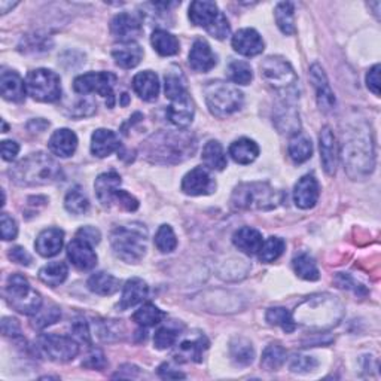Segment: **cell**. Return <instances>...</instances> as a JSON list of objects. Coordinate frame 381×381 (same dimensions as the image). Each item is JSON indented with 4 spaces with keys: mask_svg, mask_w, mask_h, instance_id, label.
Returning <instances> with one entry per match:
<instances>
[{
    "mask_svg": "<svg viewBox=\"0 0 381 381\" xmlns=\"http://www.w3.org/2000/svg\"><path fill=\"white\" fill-rule=\"evenodd\" d=\"M343 161L347 174L353 180L367 179L375 167V146L371 127L357 121L344 131Z\"/></svg>",
    "mask_w": 381,
    "mask_h": 381,
    "instance_id": "1",
    "label": "cell"
},
{
    "mask_svg": "<svg viewBox=\"0 0 381 381\" xmlns=\"http://www.w3.org/2000/svg\"><path fill=\"white\" fill-rule=\"evenodd\" d=\"M344 316V306L337 296L330 293H318L308 296L296 307L293 313L295 323L314 330L325 333L335 328Z\"/></svg>",
    "mask_w": 381,
    "mask_h": 381,
    "instance_id": "2",
    "label": "cell"
},
{
    "mask_svg": "<svg viewBox=\"0 0 381 381\" xmlns=\"http://www.w3.org/2000/svg\"><path fill=\"white\" fill-rule=\"evenodd\" d=\"M14 184L20 187L53 185L63 179L61 165L43 152L30 154L9 170Z\"/></svg>",
    "mask_w": 381,
    "mask_h": 381,
    "instance_id": "3",
    "label": "cell"
},
{
    "mask_svg": "<svg viewBox=\"0 0 381 381\" xmlns=\"http://www.w3.org/2000/svg\"><path fill=\"white\" fill-rule=\"evenodd\" d=\"M195 146V139L185 131H161L146 142V155L157 164H177L192 157Z\"/></svg>",
    "mask_w": 381,
    "mask_h": 381,
    "instance_id": "4",
    "label": "cell"
},
{
    "mask_svg": "<svg viewBox=\"0 0 381 381\" xmlns=\"http://www.w3.org/2000/svg\"><path fill=\"white\" fill-rule=\"evenodd\" d=\"M285 200L281 191L276 189L267 182H246L240 184L231 197V203L240 210L267 212L278 207Z\"/></svg>",
    "mask_w": 381,
    "mask_h": 381,
    "instance_id": "5",
    "label": "cell"
},
{
    "mask_svg": "<svg viewBox=\"0 0 381 381\" xmlns=\"http://www.w3.org/2000/svg\"><path fill=\"white\" fill-rule=\"evenodd\" d=\"M113 254L127 263H137L147 249V229L142 224L115 226L110 233Z\"/></svg>",
    "mask_w": 381,
    "mask_h": 381,
    "instance_id": "6",
    "label": "cell"
},
{
    "mask_svg": "<svg viewBox=\"0 0 381 381\" xmlns=\"http://www.w3.org/2000/svg\"><path fill=\"white\" fill-rule=\"evenodd\" d=\"M206 103L212 115L226 118L243 108L244 97L239 87L224 80H212L204 88Z\"/></svg>",
    "mask_w": 381,
    "mask_h": 381,
    "instance_id": "7",
    "label": "cell"
},
{
    "mask_svg": "<svg viewBox=\"0 0 381 381\" xmlns=\"http://www.w3.org/2000/svg\"><path fill=\"white\" fill-rule=\"evenodd\" d=\"M5 298L8 304L19 313L35 316L42 308V296L33 289L23 274H12L5 286Z\"/></svg>",
    "mask_w": 381,
    "mask_h": 381,
    "instance_id": "8",
    "label": "cell"
},
{
    "mask_svg": "<svg viewBox=\"0 0 381 381\" xmlns=\"http://www.w3.org/2000/svg\"><path fill=\"white\" fill-rule=\"evenodd\" d=\"M189 20L194 26L203 27L210 36L219 41L225 39L229 31L228 19L219 11L218 5L209 0H195L189 6Z\"/></svg>",
    "mask_w": 381,
    "mask_h": 381,
    "instance_id": "9",
    "label": "cell"
},
{
    "mask_svg": "<svg viewBox=\"0 0 381 381\" xmlns=\"http://www.w3.org/2000/svg\"><path fill=\"white\" fill-rule=\"evenodd\" d=\"M261 75L267 84H270L276 91L280 93H292L296 88L298 76L283 57L270 56L261 63Z\"/></svg>",
    "mask_w": 381,
    "mask_h": 381,
    "instance_id": "10",
    "label": "cell"
},
{
    "mask_svg": "<svg viewBox=\"0 0 381 381\" xmlns=\"http://www.w3.org/2000/svg\"><path fill=\"white\" fill-rule=\"evenodd\" d=\"M28 95L42 103H54L61 97L60 76L48 69H36L28 72L26 78Z\"/></svg>",
    "mask_w": 381,
    "mask_h": 381,
    "instance_id": "11",
    "label": "cell"
},
{
    "mask_svg": "<svg viewBox=\"0 0 381 381\" xmlns=\"http://www.w3.org/2000/svg\"><path fill=\"white\" fill-rule=\"evenodd\" d=\"M117 84V76L110 72H90L80 75L73 80V90L78 94L97 93L109 98L108 106H113V87Z\"/></svg>",
    "mask_w": 381,
    "mask_h": 381,
    "instance_id": "12",
    "label": "cell"
},
{
    "mask_svg": "<svg viewBox=\"0 0 381 381\" xmlns=\"http://www.w3.org/2000/svg\"><path fill=\"white\" fill-rule=\"evenodd\" d=\"M41 349L48 355V357L56 362H69L73 360L79 353L78 343L66 335L46 334L39 340Z\"/></svg>",
    "mask_w": 381,
    "mask_h": 381,
    "instance_id": "13",
    "label": "cell"
},
{
    "mask_svg": "<svg viewBox=\"0 0 381 381\" xmlns=\"http://www.w3.org/2000/svg\"><path fill=\"white\" fill-rule=\"evenodd\" d=\"M310 80L316 91V100L318 106L322 112L333 110L335 106V95L334 91L330 90L328 78L322 69V66L314 63L310 68Z\"/></svg>",
    "mask_w": 381,
    "mask_h": 381,
    "instance_id": "14",
    "label": "cell"
},
{
    "mask_svg": "<svg viewBox=\"0 0 381 381\" xmlns=\"http://www.w3.org/2000/svg\"><path fill=\"white\" fill-rule=\"evenodd\" d=\"M216 189V182L204 167H195L182 180V191L188 195H209Z\"/></svg>",
    "mask_w": 381,
    "mask_h": 381,
    "instance_id": "15",
    "label": "cell"
},
{
    "mask_svg": "<svg viewBox=\"0 0 381 381\" xmlns=\"http://www.w3.org/2000/svg\"><path fill=\"white\" fill-rule=\"evenodd\" d=\"M122 184L121 176L117 172H108L98 176L95 179L94 189L98 202L105 207H110L113 203H117L120 195V187Z\"/></svg>",
    "mask_w": 381,
    "mask_h": 381,
    "instance_id": "16",
    "label": "cell"
},
{
    "mask_svg": "<svg viewBox=\"0 0 381 381\" xmlns=\"http://www.w3.org/2000/svg\"><path fill=\"white\" fill-rule=\"evenodd\" d=\"M319 142H320V160L323 170L328 176H334L338 165V143L333 128L323 127L320 131Z\"/></svg>",
    "mask_w": 381,
    "mask_h": 381,
    "instance_id": "17",
    "label": "cell"
},
{
    "mask_svg": "<svg viewBox=\"0 0 381 381\" xmlns=\"http://www.w3.org/2000/svg\"><path fill=\"white\" fill-rule=\"evenodd\" d=\"M68 258L79 271L93 270L97 265V255L93 246L78 237L68 244Z\"/></svg>",
    "mask_w": 381,
    "mask_h": 381,
    "instance_id": "18",
    "label": "cell"
},
{
    "mask_svg": "<svg viewBox=\"0 0 381 381\" xmlns=\"http://www.w3.org/2000/svg\"><path fill=\"white\" fill-rule=\"evenodd\" d=\"M319 195H320L319 182L316 177L311 176V174H307V176L298 180V184L295 185V189H293L295 204L303 210H307V209H311V207L316 206V203L319 200Z\"/></svg>",
    "mask_w": 381,
    "mask_h": 381,
    "instance_id": "19",
    "label": "cell"
},
{
    "mask_svg": "<svg viewBox=\"0 0 381 381\" xmlns=\"http://www.w3.org/2000/svg\"><path fill=\"white\" fill-rule=\"evenodd\" d=\"M233 48L244 57H256L263 51V41L255 28H241L233 36Z\"/></svg>",
    "mask_w": 381,
    "mask_h": 381,
    "instance_id": "20",
    "label": "cell"
},
{
    "mask_svg": "<svg viewBox=\"0 0 381 381\" xmlns=\"http://www.w3.org/2000/svg\"><path fill=\"white\" fill-rule=\"evenodd\" d=\"M110 31L115 38H120L122 42H130L131 38H136L142 33V20L128 12L118 14L110 23Z\"/></svg>",
    "mask_w": 381,
    "mask_h": 381,
    "instance_id": "21",
    "label": "cell"
},
{
    "mask_svg": "<svg viewBox=\"0 0 381 381\" xmlns=\"http://www.w3.org/2000/svg\"><path fill=\"white\" fill-rule=\"evenodd\" d=\"M26 84L23 78L14 71H4L0 75V93L2 97L12 103H23L26 98Z\"/></svg>",
    "mask_w": 381,
    "mask_h": 381,
    "instance_id": "22",
    "label": "cell"
},
{
    "mask_svg": "<svg viewBox=\"0 0 381 381\" xmlns=\"http://www.w3.org/2000/svg\"><path fill=\"white\" fill-rule=\"evenodd\" d=\"M121 142L117 136V132L106 128H98L94 131L91 137V152L94 157L105 158L110 154L120 151Z\"/></svg>",
    "mask_w": 381,
    "mask_h": 381,
    "instance_id": "23",
    "label": "cell"
},
{
    "mask_svg": "<svg viewBox=\"0 0 381 381\" xmlns=\"http://www.w3.org/2000/svg\"><path fill=\"white\" fill-rule=\"evenodd\" d=\"M189 66L195 72H209L216 66V56L213 54L210 45L204 39H198L194 42L189 51Z\"/></svg>",
    "mask_w": 381,
    "mask_h": 381,
    "instance_id": "24",
    "label": "cell"
},
{
    "mask_svg": "<svg viewBox=\"0 0 381 381\" xmlns=\"http://www.w3.org/2000/svg\"><path fill=\"white\" fill-rule=\"evenodd\" d=\"M64 244V233L60 228H48L35 241L36 252L43 258H53L60 254Z\"/></svg>",
    "mask_w": 381,
    "mask_h": 381,
    "instance_id": "25",
    "label": "cell"
},
{
    "mask_svg": "<svg viewBox=\"0 0 381 381\" xmlns=\"http://www.w3.org/2000/svg\"><path fill=\"white\" fill-rule=\"evenodd\" d=\"M194 103L189 94L173 100L167 109L169 121L177 128H188L194 121Z\"/></svg>",
    "mask_w": 381,
    "mask_h": 381,
    "instance_id": "26",
    "label": "cell"
},
{
    "mask_svg": "<svg viewBox=\"0 0 381 381\" xmlns=\"http://www.w3.org/2000/svg\"><path fill=\"white\" fill-rule=\"evenodd\" d=\"M48 147L54 155L68 158L75 154L78 147V137L69 128H60L53 132L51 139L48 142Z\"/></svg>",
    "mask_w": 381,
    "mask_h": 381,
    "instance_id": "27",
    "label": "cell"
},
{
    "mask_svg": "<svg viewBox=\"0 0 381 381\" xmlns=\"http://www.w3.org/2000/svg\"><path fill=\"white\" fill-rule=\"evenodd\" d=\"M112 57L120 68L132 69L139 66L143 58V49L136 42H122L112 49Z\"/></svg>",
    "mask_w": 381,
    "mask_h": 381,
    "instance_id": "28",
    "label": "cell"
},
{
    "mask_svg": "<svg viewBox=\"0 0 381 381\" xmlns=\"http://www.w3.org/2000/svg\"><path fill=\"white\" fill-rule=\"evenodd\" d=\"M132 88L145 102H154L160 94V80L157 73L151 71L140 72L132 79Z\"/></svg>",
    "mask_w": 381,
    "mask_h": 381,
    "instance_id": "29",
    "label": "cell"
},
{
    "mask_svg": "<svg viewBox=\"0 0 381 381\" xmlns=\"http://www.w3.org/2000/svg\"><path fill=\"white\" fill-rule=\"evenodd\" d=\"M233 243L240 252L252 256L259 252L263 240H262V234L258 229L251 228V226H243L234 233Z\"/></svg>",
    "mask_w": 381,
    "mask_h": 381,
    "instance_id": "30",
    "label": "cell"
},
{
    "mask_svg": "<svg viewBox=\"0 0 381 381\" xmlns=\"http://www.w3.org/2000/svg\"><path fill=\"white\" fill-rule=\"evenodd\" d=\"M147 293H149V288L146 285V281H143L142 278H137V277L130 278L122 289L121 303L118 307L121 308V311H124L130 307H135L146 300Z\"/></svg>",
    "mask_w": 381,
    "mask_h": 381,
    "instance_id": "31",
    "label": "cell"
},
{
    "mask_svg": "<svg viewBox=\"0 0 381 381\" xmlns=\"http://www.w3.org/2000/svg\"><path fill=\"white\" fill-rule=\"evenodd\" d=\"M274 125L281 135L296 136L301 128L300 115H298V112L292 106H280L274 115Z\"/></svg>",
    "mask_w": 381,
    "mask_h": 381,
    "instance_id": "32",
    "label": "cell"
},
{
    "mask_svg": "<svg viewBox=\"0 0 381 381\" xmlns=\"http://www.w3.org/2000/svg\"><path fill=\"white\" fill-rule=\"evenodd\" d=\"M229 155L237 164H252L259 155V146L247 137H241L229 146Z\"/></svg>",
    "mask_w": 381,
    "mask_h": 381,
    "instance_id": "33",
    "label": "cell"
},
{
    "mask_svg": "<svg viewBox=\"0 0 381 381\" xmlns=\"http://www.w3.org/2000/svg\"><path fill=\"white\" fill-rule=\"evenodd\" d=\"M88 289L97 295L110 296L120 291L121 281L112 274L108 273H95L88 278Z\"/></svg>",
    "mask_w": 381,
    "mask_h": 381,
    "instance_id": "34",
    "label": "cell"
},
{
    "mask_svg": "<svg viewBox=\"0 0 381 381\" xmlns=\"http://www.w3.org/2000/svg\"><path fill=\"white\" fill-rule=\"evenodd\" d=\"M203 162L207 169L222 172L226 167V155L218 140H209L203 147Z\"/></svg>",
    "mask_w": 381,
    "mask_h": 381,
    "instance_id": "35",
    "label": "cell"
},
{
    "mask_svg": "<svg viewBox=\"0 0 381 381\" xmlns=\"http://www.w3.org/2000/svg\"><path fill=\"white\" fill-rule=\"evenodd\" d=\"M165 95H167V98L170 102L173 100H177V98L184 97L188 93L187 90V80H185V76L182 75L180 69L177 68H172L167 73H165Z\"/></svg>",
    "mask_w": 381,
    "mask_h": 381,
    "instance_id": "36",
    "label": "cell"
},
{
    "mask_svg": "<svg viewBox=\"0 0 381 381\" xmlns=\"http://www.w3.org/2000/svg\"><path fill=\"white\" fill-rule=\"evenodd\" d=\"M151 43L155 51L162 57L176 56L179 53V41L176 39V36H173L172 33L161 30V28L152 33Z\"/></svg>",
    "mask_w": 381,
    "mask_h": 381,
    "instance_id": "37",
    "label": "cell"
},
{
    "mask_svg": "<svg viewBox=\"0 0 381 381\" xmlns=\"http://www.w3.org/2000/svg\"><path fill=\"white\" fill-rule=\"evenodd\" d=\"M229 353H231V359H233L236 365L239 367L251 365L255 359L254 345L249 340H246V338H236L233 343H231Z\"/></svg>",
    "mask_w": 381,
    "mask_h": 381,
    "instance_id": "38",
    "label": "cell"
},
{
    "mask_svg": "<svg viewBox=\"0 0 381 381\" xmlns=\"http://www.w3.org/2000/svg\"><path fill=\"white\" fill-rule=\"evenodd\" d=\"M68 274H69L68 265H66L64 262L57 261V262H51L45 265V267L39 271V278L42 283L56 288V286H60L63 281L68 278Z\"/></svg>",
    "mask_w": 381,
    "mask_h": 381,
    "instance_id": "39",
    "label": "cell"
},
{
    "mask_svg": "<svg viewBox=\"0 0 381 381\" xmlns=\"http://www.w3.org/2000/svg\"><path fill=\"white\" fill-rule=\"evenodd\" d=\"M209 343L204 337H200L192 341H184L179 345V350L176 355V359L180 357V360H192V362H202L203 360V353L207 350Z\"/></svg>",
    "mask_w": 381,
    "mask_h": 381,
    "instance_id": "40",
    "label": "cell"
},
{
    "mask_svg": "<svg viewBox=\"0 0 381 381\" xmlns=\"http://www.w3.org/2000/svg\"><path fill=\"white\" fill-rule=\"evenodd\" d=\"M288 154L295 164H303L308 161L313 155V143L307 136L296 135L289 142Z\"/></svg>",
    "mask_w": 381,
    "mask_h": 381,
    "instance_id": "41",
    "label": "cell"
},
{
    "mask_svg": "<svg viewBox=\"0 0 381 381\" xmlns=\"http://www.w3.org/2000/svg\"><path fill=\"white\" fill-rule=\"evenodd\" d=\"M277 27L286 36H291L295 33V6L291 2H281L276 6L274 11Z\"/></svg>",
    "mask_w": 381,
    "mask_h": 381,
    "instance_id": "42",
    "label": "cell"
},
{
    "mask_svg": "<svg viewBox=\"0 0 381 381\" xmlns=\"http://www.w3.org/2000/svg\"><path fill=\"white\" fill-rule=\"evenodd\" d=\"M293 270L298 277H301L308 281H316L320 277L318 263L314 262V259L308 254H300L296 255L292 261Z\"/></svg>",
    "mask_w": 381,
    "mask_h": 381,
    "instance_id": "43",
    "label": "cell"
},
{
    "mask_svg": "<svg viewBox=\"0 0 381 381\" xmlns=\"http://www.w3.org/2000/svg\"><path fill=\"white\" fill-rule=\"evenodd\" d=\"M164 318H165L164 311H161L157 306L147 303L132 314V322H136L142 328H151L161 323Z\"/></svg>",
    "mask_w": 381,
    "mask_h": 381,
    "instance_id": "44",
    "label": "cell"
},
{
    "mask_svg": "<svg viewBox=\"0 0 381 381\" xmlns=\"http://www.w3.org/2000/svg\"><path fill=\"white\" fill-rule=\"evenodd\" d=\"M286 362V350L280 344H270L262 353L261 367L265 371H277Z\"/></svg>",
    "mask_w": 381,
    "mask_h": 381,
    "instance_id": "45",
    "label": "cell"
},
{
    "mask_svg": "<svg viewBox=\"0 0 381 381\" xmlns=\"http://www.w3.org/2000/svg\"><path fill=\"white\" fill-rule=\"evenodd\" d=\"M64 206L72 214H84L90 209V200L80 187H73L64 198Z\"/></svg>",
    "mask_w": 381,
    "mask_h": 381,
    "instance_id": "46",
    "label": "cell"
},
{
    "mask_svg": "<svg viewBox=\"0 0 381 381\" xmlns=\"http://www.w3.org/2000/svg\"><path fill=\"white\" fill-rule=\"evenodd\" d=\"M285 247H286V243L283 239H280V237L267 239L262 243L261 249L258 252L259 261L267 262V263L277 261L281 255H283Z\"/></svg>",
    "mask_w": 381,
    "mask_h": 381,
    "instance_id": "47",
    "label": "cell"
},
{
    "mask_svg": "<svg viewBox=\"0 0 381 381\" xmlns=\"http://www.w3.org/2000/svg\"><path fill=\"white\" fill-rule=\"evenodd\" d=\"M228 78L239 85H249L254 79V72L249 63L236 60L228 66Z\"/></svg>",
    "mask_w": 381,
    "mask_h": 381,
    "instance_id": "48",
    "label": "cell"
},
{
    "mask_svg": "<svg viewBox=\"0 0 381 381\" xmlns=\"http://www.w3.org/2000/svg\"><path fill=\"white\" fill-rule=\"evenodd\" d=\"M267 322L274 326H280L285 333H293L295 330V320L292 318V314L283 308V307H274L267 311Z\"/></svg>",
    "mask_w": 381,
    "mask_h": 381,
    "instance_id": "49",
    "label": "cell"
},
{
    "mask_svg": "<svg viewBox=\"0 0 381 381\" xmlns=\"http://www.w3.org/2000/svg\"><path fill=\"white\" fill-rule=\"evenodd\" d=\"M155 246L162 254H170L176 249L177 239L170 225H161L155 234Z\"/></svg>",
    "mask_w": 381,
    "mask_h": 381,
    "instance_id": "50",
    "label": "cell"
},
{
    "mask_svg": "<svg viewBox=\"0 0 381 381\" xmlns=\"http://www.w3.org/2000/svg\"><path fill=\"white\" fill-rule=\"evenodd\" d=\"M179 338V330L173 328L172 325L161 326L155 335H154V344L158 350H167L170 347H173L177 343Z\"/></svg>",
    "mask_w": 381,
    "mask_h": 381,
    "instance_id": "51",
    "label": "cell"
},
{
    "mask_svg": "<svg viewBox=\"0 0 381 381\" xmlns=\"http://www.w3.org/2000/svg\"><path fill=\"white\" fill-rule=\"evenodd\" d=\"M61 318V313H60V308L56 307V306H51V307H46L45 310H39L35 318L31 319V326L35 329H43L49 325L56 323L58 319Z\"/></svg>",
    "mask_w": 381,
    "mask_h": 381,
    "instance_id": "52",
    "label": "cell"
},
{
    "mask_svg": "<svg viewBox=\"0 0 381 381\" xmlns=\"http://www.w3.org/2000/svg\"><path fill=\"white\" fill-rule=\"evenodd\" d=\"M319 362L313 356H295L291 362V371L296 374H307L318 368Z\"/></svg>",
    "mask_w": 381,
    "mask_h": 381,
    "instance_id": "53",
    "label": "cell"
},
{
    "mask_svg": "<svg viewBox=\"0 0 381 381\" xmlns=\"http://www.w3.org/2000/svg\"><path fill=\"white\" fill-rule=\"evenodd\" d=\"M24 42V53H39V51H49L53 46V42L49 41L48 38L45 36H41V35H35V36H27L26 41L23 39Z\"/></svg>",
    "mask_w": 381,
    "mask_h": 381,
    "instance_id": "54",
    "label": "cell"
},
{
    "mask_svg": "<svg viewBox=\"0 0 381 381\" xmlns=\"http://www.w3.org/2000/svg\"><path fill=\"white\" fill-rule=\"evenodd\" d=\"M108 365V362H106V357L103 355L102 350H98V349H94L87 357L85 360H82V367L84 368H88V370H105Z\"/></svg>",
    "mask_w": 381,
    "mask_h": 381,
    "instance_id": "55",
    "label": "cell"
},
{
    "mask_svg": "<svg viewBox=\"0 0 381 381\" xmlns=\"http://www.w3.org/2000/svg\"><path fill=\"white\" fill-rule=\"evenodd\" d=\"M0 229H2V239L5 241L14 240L19 234V226H16V222L14 218H11L8 213H2V216H0Z\"/></svg>",
    "mask_w": 381,
    "mask_h": 381,
    "instance_id": "56",
    "label": "cell"
},
{
    "mask_svg": "<svg viewBox=\"0 0 381 381\" xmlns=\"http://www.w3.org/2000/svg\"><path fill=\"white\" fill-rule=\"evenodd\" d=\"M72 333H73V337L78 338L79 341L91 344L90 328H88V323L85 320H82V319L75 320L72 325Z\"/></svg>",
    "mask_w": 381,
    "mask_h": 381,
    "instance_id": "57",
    "label": "cell"
},
{
    "mask_svg": "<svg viewBox=\"0 0 381 381\" xmlns=\"http://www.w3.org/2000/svg\"><path fill=\"white\" fill-rule=\"evenodd\" d=\"M76 237L80 239V240L87 241V243H90L91 246H94V244L100 243L102 234H100V231H98V229L94 228V226H84V228H80V229L78 231Z\"/></svg>",
    "mask_w": 381,
    "mask_h": 381,
    "instance_id": "58",
    "label": "cell"
},
{
    "mask_svg": "<svg viewBox=\"0 0 381 381\" xmlns=\"http://www.w3.org/2000/svg\"><path fill=\"white\" fill-rule=\"evenodd\" d=\"M2 333L5 337H12V338L21 337V326H20L19 320L12 319V318H4Z\"/></svg>",
    "mask_w": 381,
    "mask_h": 381,
    "instance_id": "59",
    "label": "cell"
},
{
    "mask_svg": "<svg viewBox=\"0 0 381 381\" xmlns=\"http://www.w3.org/2000/svg\"><path fill=\"white\" fill-rule=\"evenodd\" d=\"M9 259L16 262V263H20V265H26V267L31 262L30 254L24 249V247H20V246L12 247V249L9 251Z\"/></svg>",
    "mask_w": 381,
    "mask_h": 381,
    "instance_id": "60",
    "label": "cell"
},
{
    "mask_svg": "<svg viewBox=\"0 0 381 381\" xmlns=\"http://www.w3.org/2000/svg\"><path fill=\"white\" fill-rule=\"evenodd\" d=\"M0 151H2V158L5 161H12L20 152V145L14 140H4Z\"/></svg>",
    "mask_w": 381,
    "mask_h": 381,
    "instance_id": "61",
    "label": "cell"
},
{
    "mask_svg": "<svg viewBox=\"0 0 381 381\" xmlns=\"http://www.w3.org/2000/svg\"><path fill=\"white\" fill-rule=\"evenodd\" d=\"M367 85L370 91H372L375 95H380V64H375L367 73Z\"/></svg>",
    "mask_w": 381,
    "mask_h": 381,
    "instance_id": "62",
    "label": "cell"
},
{
    "mask_svg": "<svg viewBox=\"0 0 381 381\" xmlns=\"http://www.w3.org/2000/svg\"><path fill=\"white\" fill-rule=\"evenodd\" d=\"M158 374L161 378H167V380H177V378H185V374H182L179 371H174V368H172L169 363H164V365L160 367Z\"/></svg>",
    "mask_w": 381,
    "mask_h": 381,
    "instance_id": "63",
    "label": "cell"
},
{
    "mask_svg": "<svg viewBox=\"0 0 381 381\" xmlns=\"http://www.w3.org/2000/svg\"><path fill=\"white\" fill-rule=\"evenodd\" d=\"M14 6H16V2L15 4H6L5 2V0H2V2H0V12H2V14H6L9 9H12Z\"/></svg>",
    "mask_w": 381,
    "mask_h": 381,
    "instance_id": "64",
    "label": "cell"
}]
</instances>
